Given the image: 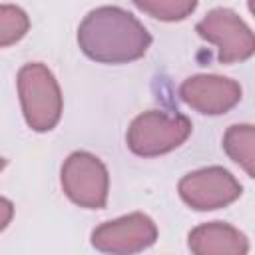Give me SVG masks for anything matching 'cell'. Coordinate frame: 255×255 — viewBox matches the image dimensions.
<instances>
[{"instance_id":"cell-1","label":"cell","mask_w":255,"mask_h":255,"mask_svg":"<svg viewBox=\"0 0 255 255\" xmlns=\"http://www.w3.org/2000/svg\"><path fill=\"white\" fill-rule=\"evenodd\" d=\"M80 50L100 64H128L139 60L151 46V34L128 10L100 6L78 26Z\"/></svg>"},{"instance_id":"cell-2","label":"cell","mask_w":255,"mask_h":255,"mask_svg":"<svg viewBox=\"0 0 255 255\" xmlns=\"http://www.w3.org/2000/svg\"><path fill=\"white\" fill-rule=\"evenodd\" d=\"M22 114L34 131H50L62 118V92L58 80L40 62H30L18 72Z\"/></svg>"},{"instance_id":"cell-3","label":"cell","mask_w":255,"mask_h":255,"mask_svg":"<svg viewBox=\"0 0 255 255\" xmlns=\"http://www.w3.org/2000/svg\"><path fill=\"white\" fill-rule=\"evenodd\" d=\"M191 120L177 112L149 110L133 118L128 128V147L139 157H155L173 151L191 135Z\"/></svg>"},{"instance_id":"cell-4","label":"cell","mask_w":255,"mask_h":255,"mask_svg":"<svg viewBox=\"0 0 255 255\" xmlns=\"http://www.w3.org/2000/svg\"><path fill=\"white\" fill-rule=\"evenodd\" d=\"M195 32L217 46V60L221 64L245 62L255 52V38L243 18L231 8H213L195 26Z\"/></svg>"},{"instance_id":"cell-5","label":"cell","mask_w":255,"mask_h":255,"mask_svg":"<svg viewBox=\"0 0 255 255\" xmlns=\"http://www.w3.org/2000/svg\"><path fill=\"white\" fill-rule=\"evenodd\" d=\"M62 189L72 203L84 209H102L110 191L108 169L94 153L74 151L62 165Z\"/></svg>"},{"instance_id":"cell-6","label":"cell","mask_w":255,"mask_h":255,"mask_svg":"<svg viewBox=\"0 0 255 255\" xmlns=\"http://www.w3.org/2000/svg\"><path fill=\"white\" fill-rule=\"evenodd\" d=\"M179 197L195 211H213L237 201L243 193L241 183L231 171L219 165L195 169L177 183Z\"/></svg>"},{"instance_id":"cell-7","label":"cell","mask_w":255,"mask_h":255,"mask_svg":"<svg viewBox=\"0 0 255 255\" xmlns=\"http://www.w3.org/2000/svg\"><path fill=\"white\" fill-rule=\"evenodd\" d=\"M157 239V227L145 213H129L106 221L92 231V245L104 253L129 255L151 247Z\"/></svg>"},{"instance_id":"cell-8","label":"cell","mask_w":255,"mask_h":255,"mask_svg":"<svg viewBox=\"0 0 255 255\" xmlns=\"http://www.w3.org/2000/svg\"><path fill=\"white\" fill-rule=\"evenodd\" d=\"M179 98L203 116H221L241 102V86L223 76L197 74L179 86Z\"/></svg>"},{"instance_id":"cell-9","label":"cell","mask_w":255,"mask_h":255,"mask_svg":"<svg viewBox=\"0 0 255 255\" xmlns=\"http://www.w3.org/2000/svg\"><path fill=\"white\" fill-rule=\"evenodd\" d=\"M187 245L195 255H245L249 251L245 233L223 221L197 225L189 231Z\"/></svg>"},{"instance_id":"cell-10","label":"cell","mask_w":255,"mask_h":255,"mask_svg":"<svg viewBox=\"0 0 255 255\" xmlns=\"http://www.w3.org/2000/svg\"><path fill=\"white\" fill-rule=\"evenodd\" d=\"M223 149L249 177L255 175V129L251 124H235L223 135Z\"/></svg>"},{"instance_id":"cell-11","label":"cell","mask_w":255,"mask_h":255,"mask_svg":"<svg viewBox=\"0 0 255 255\" xmlns=\"http://www.w3.org/2000/svg\"><path fill=\"white\" fill-rule=\"evenodd\" d=\"M141 12L161 22H179L193 14L197 0H131Z\"/></svg>"},{"instance_id":"cell-12","label":"cell","mask_w":255,"mask_h":255,"mask_svg":"<svg viewBox=\"0 0 255 255\" xmlns=\"http://www.w3.org/2000/svg\"><path fill=\"white\" fill-rule=\"evenodd\" d=\"M30 30L28 14L14 4H0V48L20 42Z\"/></svg>"},{"instance_id":"cell-13","label":"cell","mask_w":255,"mask_h":255,"mask_svg":"<svg viewBox=\"0 0 255 255\" xmlns=\"http://www.w3.org/2000/svg\"><path fill=\"white\" fill-rule=\"evenodd\" d=\"M12 215H14V203L6 197H0V231L8 227V223L12 221Z\"/></svg>"},{"instance_id":"cell-14","label":"cell","mask_w":255,"mask_h":255,"mask_svg":"<svg viewBox=\"0 0 255 255\" xmlns=\"http://www.w3.org/2000/svg\"><path fill=\"white\" fill-rule=\"evenodd\" d=\"M4 165H6V159H4V157H2V155H0V171H2V169H4Z\"/></svg>"}]
</instances>
